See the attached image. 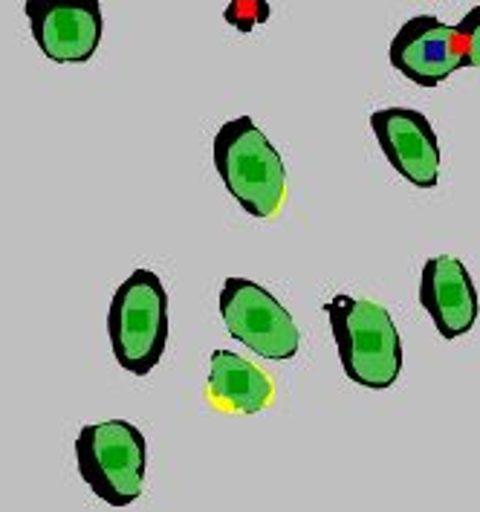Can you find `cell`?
Segmentation results:
<instances>
[{
	"mask_svg": "<svg viewBox=\"0 0 480 512\" xmlns=\"http://www.w3.org/2000/svg\"><path fill=\"white\" fill-rule=\"evenodd\" d=\"M342 371L350 382L385 391L402 374V339L394 316L371 298L333 296L324 304Z\"/></svg>",
	"mask_w": 480,
	"mask_h": 512,
	"instance_id": "6da1fadb",
	"label": "cell"
},
{
	"mask_svg": "<svg viewBox=\"0 0 480 512\" xmlns=\"http://www.w3.org/2000/svg\"><path fill=\"white\" fill-rule=\"evenodd\" d=\"M212 160L226 191L252 217H275L287 197V168L267 134L238 116L220 125L212 142Z\"/></svg>",
	"mask_w": 480,
	"mask_h": 512,
	"instance_id": "7a4b0ae2",
	"label": "cell"
},
{
	"mask_svg": "<svg viewBox=\"0 0 480 512\" xmlns=\"http://www.w3.org/2000/svg\"><path fill=\"white\" fill-rule=\"evenodd\" d=\"M110 351L122 371L148 377L168 345V293L160 275L134 270L113 293L107 310Z\"/></svg>",
	"mask_w": 480,
	"mask_h": 512,
	"instance_id": "3957f363",
	"label": "cell"
},
{
	"mask_svg": "<svg viewBox=\"0 0 480 512\" xmlns=\"http://www.w3.org/2000/svg\"><path fill=\"white\" fill-rule=\"evenodd\" d=\"M76 466L81 481L107 507H131L145 492V434L128 420L90 423L76 437Z\"/></svg>",
	"mask_w": 480,
	"mask_h": 512,
	"instance_id": "277c9868",
	"label": "cell"
},
{
	"mask_svg": "<svg viewBox=\"0 0 480 512\" xmlns=\"http://www.w3.org/2000/svg\"><path fill=\"white\" fill-rule=\"evenodd\" d=\"M220 316L229 336L264 359L284 362L293 359L301 348L293 313L258 281L226 278L220 290Z\"/></svg>",
	"mask_w": 480,
	"mask_h": 512,
	"instance_id": "5b68a950",
	"label": "cell"
},
{
	"mask_svg": "<svg viewBox=\"0 0 480 512\" xmlns=\"http://www.w3.org/2000/svg\"><path fill=\"white\" fill-rule=\"evenodd\" d=\"M24 12L38 50L55 64H84L102 44L99 0H27Z\"/></svg>",
	"mask_w": 480,
	"mask_h": 512,
	"instance_id": "8992f818",
	"label": "cell"
},
{
	"mask_svg": "<svg viewBox=\"0 0 480 512\" xmlns=\"http://www.w3.org/2000/svg\"><path fill=\"white\" fill-rule=\"evenodd\" d=\"M391 67L417 87H440L454 73L466 70V55L457 29L434 15L408 18L391 41Z\"/></svg>",
	"mask_w": 480,
	"mask_h": 512,
	"instance_id": "52a82bcc",
	"label": "cell"
},
{
	"mask_svg": "<svg viewBox=\"0 0 480 512\" xmlns=\"http://www.w3.org/2000/svg\"><path fill=\"white\" fill-rule=\"evenodd\" d=\"M371 131L388 165L414 189H434L440 183V142L426 113L379 108L371 113Z\"/></svg>",
	"mask_w": 480,
	"mask_h": 512,
	"instance_id": "ba28073f",
	"label": "cell"
},
{
	"mask_svg": "<svg viewBox=\"0 0 480 512\" xmlns=\"http://www.w3.org/2000/svg\"><path fill=\"white\" fill-rule=\"evenodd\" d=\"M420 304L443 339H460L478 322L480 304L466 264L452 255L428 258L420 275Z\"/></svg>",
	"mask_w": 480,
	"mask_h": 512,
	"instance_id": "9c48e42d",
	"label": "cell"
},
{
	"mask_svg": "<svg viewBox=\"0 0 480 512\" xmlns=\"http://www.w3.org/2000/svg\"><path fill=\"white\" fill-rule=\"evenodd\" d=\"M206 385L214 403L235 408L240 414H258L275 397V385L267 377V371H261L258 365L232 351L212 353Z\"/></svg>",
	"mask_w": 480,
	"mask_h": 512,
	"instance_id": "30bf717a",
	"label": "cell"
},
{
	"mask_svg": "<svg viewBox=\"0 0 480 512\" xmlns=\"http://www.w3.org/2000/svg\"><path fill=\"white\" fill-rule=\"evenodd\" d=\"M226 24L235 27L238 32H252L255 27L269 21V3L267 0H232L223 12Z\"/></svg>",
	"mask_w": 480,
	"mask_h": 512,
	"instance_id": "8fae6325",
	"label": "cell"
},
{
	"mask_svg": "<svg viewBox=\"0 0 480 512\" xmlns=\"http://www.w3.org/2000/svg\"><path fill=\"white\" fill-rule=\"evenodd\" d=\"M457 35H460V44H463V55H466V67H475L480 70V3L472 6L460 24H457Z\"/></svg>",
	"mask_w": 480,
	"mask_h": 512,
	"instance_id": "7c38bea8",
	"label": "cell"
}]
</instances>
